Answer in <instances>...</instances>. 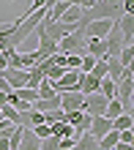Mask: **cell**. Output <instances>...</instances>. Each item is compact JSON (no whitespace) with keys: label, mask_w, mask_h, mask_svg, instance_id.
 <instances>
[{"label":"cell","mask_w":134,"mask_h":150,"mask_svg":"<svg viewBox=\"0 0 134 150\" xmlns=\"http://www.w3.org/2000/svg\"><path fill=\"white\" fill-rule=\"evenodd\" d=\"M82 28H85V19L79 25L77 30H71L66 38L58 41V52H63V55H85V36H82Z\"/></svg>","instance_id":"obj_1"},{"label":"cell","mask_w":134,"mask_h":150,"mask_svg":"<svg viewBox=\"0 0 134 150\" xmlns=\"http://www.w3.org/2000/svg\"><path fill=\"white\" fill-rule=\"evenodd\" d=\"M112 25H115V19H93V22H85L82 36L85 38H104L107 33L112 30Z\"/></svg>","instance_id":"obj_2"},{"label":"cell","mask_w":134,"mask_h":150,"mask_svg":"<svg viewBox=\"0 0 134 150\" xmlns=\"http://www.w3.org/2000/svg\"><path fill=\"white\" fill-rule=\"evenodd\" d=\"M107 104L110 101H107L101 93H91V96H85V101H82V112L91 115V117H99V115H104Z\"/></svg>","instance_id":"obj_3"},{"label":"cell","mask_w":134,"mask_h":150,"mask_svg":"<svg viewBox=\"0 0 134 150\" xmlns=\"http://www.w3.org/2000/svg\"><path fill=\"white\" fill-rule=\"evenodd\" d=\"M0 76H3L6 82L16 90V87H28L30 71H25V68H3V71H0Z\"/></svg>","instance_id":"obj_4"},{"label":"cell","mask_w":134,"mask_h":150,"mask_svg":"<svg viewBox=\"0 0 134 150\" xmlns=\"http://www.w3.org/2000/svg\"><path fill=\"white\" fill-rule=\"evenodd\" d=\"M55 90L58 93H74V90H79V71L68 68V71L55 82Z\"/></svg>","instance_id":"obj_5"},{"label":"cell","mask_w":134,"mask_h":150,"mask_svg":"<svg viewBox=\"0 0 134 150\" xmlns=\"http://www.w3.org/2000/svg\"><path fill=\"white\" fill-rule=\"evenodd\" d=\"M60 96V109L63 112H77V109H82V101H85V96L74 90V93H58Z\"/></svg>","instance_id":"obj_6"},{"label":"cell","mask_w":134,"mask_h":150,"mask_svg":"<svg viewBox=\"0 0 134 150\" xmlns=\"http://www.w3.org/2000/svg\"><path fill=\"white\" fill-rule=\"evenodd\" d=\"M107 131H112V120H107L104 115H99V117H91V128H88V134H91V137L101 139Z\"/></svg>","instance_id":"obj_7"},{"label":"cell","mask_w":134,"mask_h":150,"mask_svg":"<svg viewBox=\"0 0 134 150\" xmlns=\"http://www.w3.org/2000/svg\"><path fill=\"white\" fill-rule=\"evenodd\" d=\"M115 25H118L126 47H134V16H120V19H115Z\"/></svg>","instance_id":"obj_8"},{"label":"cell","mask_w":134,"mask_h":150,"mask_svg":"<svg viewBox=\"0 0 134 150\" xmlns=\"http://www.w3.org/2000/svg\"><path fill=\"white\" fill-rule=\"evenodd\" d=\"M85 41H88L85 44V55H91L96 60L107 57V44H104V38H85Z\"/></svg>","instance_id":"obj_9"},{"label":"cell","mask_w":134,"mask_h":150,"mask_svg":"<svg viewBox=\"0 0 134 150\" xmlns=\"http://www.w3.org/2000/svg\"><path fill=\"white\" fill-rule=\"evenodd\" d=\"M99 82L93 74H79V93L82 96H91V93H99Z\"/></svg>","instance_id":"obj_10"},{"label":"cell","mask_w":134,"mask_h":150,"mask_svg":"<svg viewBox=\"0 0 134 150\" xmlns=\"http://www.w3.org/2000/svg\"><path fill=\"white\" fill-rule=\"evenodd\" d=\"M41 147V139L33 134L30 128H25L22 131V139H19V150H38Z\"/></svg>","instance_id":"obj_11"},{"label":"cell","mask_w":134,"mask_h":150,"mask_svg":"<svg viewBox=\"0 0 134 150\" xmlns=\"http://www.w3.org/2000/svg\"><path fill=\"white\" fill-rule=\"evenodd\" d=\"M36 93H38V98H55V96H58V90H55V82L44 76L41 82L36 85Z\"/></svg>","instance_id":"obj_12"},{"label":"cell","mask_w":134,"mask_h":150,"mask_svg":"<svg viewBox=\"0 0 134 150\" xmlns=\"http://www.w3.org/2000/svg\"><path fill=\"white\" fill-rule=\"evenodd\" d=\"M74 150H99V139H96V137H91V134L85 131V134H82V137L77 139Z\"/></svg>","instance_id":"obj_13"},{"label":"cell","mask_w":134,"mask_h":150,"mask_svg":"<svg viewBox=\"0 0 134 150\" xmlns=\"http://www.w3.org/2000/svg\"><path fill=\"white\" fill-rule=\"evenodd\" d=\"M33 109L38 112H49V109H60V96H55V98H38L33 104Z\"/></svg>","instance_id":"obj_14"},{"label":"cell","mask_w":134,"mask_h":150,"mask_svg":"<svg viewBox=\"0 0 134 150\" xmlns=\"http://www.w3.org/2000/svg\"><path fill=\"white\" fill-rule=\"evenodd\" d=\"M14 98L28 101V104H36V101H38V93H36L33 87H16V90H14Z\"/></svg>","instance_id":"obj_15"},{"label":"cell","mask_w":134,"mask_h":150,"mask_svg":"<svg viewBox=\"0 0 134 150\" xmlns=\"http://www.w3.org/2000/svg\"><path fill=\"white\" fill-rule=\"evenodd\" d=\"M120 115H126V112H123V107H120L118 98H112L110 104H107V109H104V117L107 120H115V117H120Z\"/></svg>","instance_id":"obj_16"},{"label":"cell","mask_w":134,"mask_h":150,"mask_svg":"<svg viewBox=\"0 0 134 150\" xmlns=\"http://www.w3.org/2000/svg\"><path fill=\"white\" fill-rule=\"evenodd\" d=\"M126 128H134V115H120L112 120V131H126Z\"/></svg>","instance_id":"obj_17"},{"label":"cell","mask_w":134,"mask_h":150,"mask_svg":"<svg viewBox=\"0 0 134 150\" xmlns=\"http://www.w3.org/2000/svg\"><path fill=\"white\" fill-rule=\"evenodd\" d=\"M118 60H120L123 68H134V47H123L120 55H118Z\"/></svg>","instance_id":"obj_18"},{"label":"cell","mask_w":134,"mask_h":150,"mask_svg":"<svg viewBox=\"0 0 134 150\" xmlns=\"http://www.w3.org/2000/svg\"><path fill=\"white\" fill-rule=\"evenodd\" d=\"M60 120H66V112H63V109H49V112H44V123H47V126H55V123H60Z\"/></svg>","instance_id":"obj_19"},{"label":"cell","mask_w":134,"mask_h":150,"mask_svg":"<svg viewBox=\"0 0 134 150\" xmlns=\"http://www.w3.org/2000/svg\"><path fill=\"white\" fill-rule=\"evenodd\" d=\"M0 115H3L8 123H14V126H16V120H19V112H16L11 104H3V107H0Z\"/></svg>","instance_id":"obj_20"},{"label":"cell","mask_w":134,"mask_h":150,"mask_svg":"<svg viewBox=\"0 0 134 150\" xmlns=\"http://www.w3.org/2000/svg\"><path fill=\"white\" fill-rule=\"evenodd\" d=\"M66 71H68L66 66H49V68H47V74H44V76H47V79H52V82H58V79L63 76Z\"/></svg>","instance_id":"obj_21"},{"label":"cell","mask_w":134,"mask_h":150,"mask_svg":"<svg viewBox=\"0 0 134 150\" xmlns=\"http://www.w3.org/2000/svg\"><path fill=\"white\" fill-rule=\"evenodd\" d=\"M96 79H104L107 76V57H101V60H96V66H93V71H91Z\"/></svg>","instance_id":"obj_22"},{"label":"cell","mask_w":134,"mask_h":150,"mask_svg":"<svg viewBox=\"0 0 134 150\" xmlns=\"http://www.w3.org/2000/svg\"><path fill=\"white\" fill-rule=\"evenodd\" d=\"M30 131H33V134L38 137V139H47V137H52V128L47 126V123H41V126H33Z\"/></svg>","instance_id":"obj_23"},{"label":"cell","mask_w":134,"mask_h":150,"mask_svg":"<svg viewBox=\"0 0 134 150\" xmlns=\"http://www.w3.org/2000/svg\"><path fill=\"white\" fill-rule=\"evenodd\" d=\"M38 150H60L58 147V137L52 134V137H47V139H41V147Z\"/></svg>","instance_id":"obj_24"},{"label":"cell","mask_w":134,"mask_h":150,"mask_svg":"<svg viewBox=\"0 0 134 150\" xmlns=\"http://www.w3.org/2000/svg\"><path fill=\"white\" fill-rule=\"evenodd\" d=\"M79 60H82V55H66V68L79 71Z\"/></svg>","instance_id":"obj_25"},{"label":"cell","mask_w":134,"mask_h":150,"mask_svg":"<svg viewBox=\"0 0 134 150\" xmlns=\"http://www.w3.org/2000/svg\"><path fill=\"white\" fill-rule=\"evenodd\" d=\"M123 16H134V0H123Z\"/></svg>","instance_id":"obj_26"},{"label":"cell","mask_w":134,"mask_h":150,"mask_svg":"<svg viewBox=\"0 0 134 150\" xmlns=\"http://www.w3.org/2000/svg\"><path fill=\"white\" fill-rule=\"evenodd\" d=\"M0 93H3V96H8V93H14V87L8 85V82H6L3 76H0Z\"/></svg>","instance_id":"obj_27"},{"label":"cell","mask_w":134,"mask_h":150,"mask_svg":"<svg viewBox=\"0 0 134 150\" xmlns=\"http://www.w3.org/2000/svg\"><path fill=\"white\" fill-rule=\"evenodd\" d=\"M112 150H134V145H123V142H118Z\"/></svg>","instance_id":"obj_28"},{"label":"cell","mask_w":134,"mask_h":150,"mask_svg":"<svg viewBox=\"0 0 134 150\" xmlns=\"http://www.w3.org/2000/svg\"><path fill=\"white\" fill-rule=\"evenodd\" d=\"M6 3H11V6H22V3H28V6H30V0H6Z\"/></svg>","instance_id":"obj_29"},{"label":"cell","mask_w":134,"mask_h":150,"mask_svg":"<svg viewBox=\"0 0 134 150\" xmlns=\"http://www.w3.org/2000/svg\"><path fill=\"white\" fill-rule=\"evenodd\" d=\"M6 28H8V25H3V22H0V33H3V30H6Z\"/></svg>","instance_id":"obj_30"},{"label":"cell","mask_w":134,"mask_h":150,"mask_svg":"<svg viewBox=\"0 0 134 150\" xmlns=\"http://www.w3.org/2000/svg\"><path fill=\"white\" fill-rule=\"evenodd\" d=\"M0 120H3V115H0Z\"/></svg>","instance_id":"obj_31"}]
</instances>
